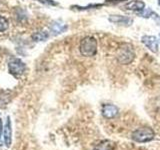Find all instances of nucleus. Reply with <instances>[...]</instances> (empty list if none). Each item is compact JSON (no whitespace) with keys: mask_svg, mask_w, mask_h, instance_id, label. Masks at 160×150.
Here are the masks:
<instances>
[{"mask_svg":"<svg viewBox=\"0 0 160 150\" xmlns=\"http://www.w3.org/2000/svg\"><path fill=\"white\" fill-rule=\"evenodd\" d=\"M154 136H155L154 131L149 127L138 128V129L135 130L131 135V137L134 141L140 142V143L151 141V140L154 138Z\"/></svg>","mask_w":160,"mask_h":150,"instance_id":"f03ea898","label":"nucleus"},{"mask_svg":"<svg viewBox=\"0 0 160 150\" xmlns=\"http://www.w3.org/2000/svg\"><path fill=\"white\" fill-rule=\"evenodd\" d=\"M32 37L35 41H44L48 37V35L45 32H36L35 34H33Z\"/></svg>","mask_w":160,"mask_h":150,"instance_id":"9b49d317","label":"nucleus"},{"mask_svg":"<svg viewBox=\"0 0 160 150\" xmlns=\"http://www.w3.org/2000/svg\"><path fill=\"white\" fill-rule=\"evenodd\" d=\"M2 145V142H1V139H0V146Z\"/></svg>","mask_w":160,"mask_h":150,"instance_id":"4468645a","label":"nucleus"},{"mask_svg":"<svg viewBox=\"0 0 160 150\" xmlns=\"http://www.w3.org/2000/svg\"><path fill=\"white\" fill-rule=\"evenodd\" d=\"M159 3H160V2H159Z\"/></svg>","mask_w":160,"mask_h":150,"instance_id":"2eb2a0df","label":"nucleus"},{"mask_svg":"<svg viewBox=\"0 0 160 150\" xmlns=\"http://www.w3.org/2000/svg\"><path fill=\"white\" fill-rule=\"evenodd\" d=\"M8 28V20L2 16H0V31L3 32Z\"/></svg>","mask_w":160,"mask_h":150,"instance_id":"f8f14e48","label":"nucleus"},{"mask_svg":"<svg viewBox=\"0 0 160 150\" xmlns=\"http://www.w3.org/2000/svg\"><path fill=\"white\" fill-rule=\"evenodd\" d=\"M109 20L111 22L114 23H118V24H130L132 22V20L128 18V17H125V16H119V15H114V16H110Z\"/></svg>","mask_w":160,"mask_h":150,"instance_id":"9d476101","label":"nucleus"},{"mask_svg":"<svg viewBox=\"0 0 160 150\" xmlns=\"http://www.w3.org/2000/svg\"><path fill=\"white\" fill-rule=\"evenodd\" d=\"M142 43L153 52H157L158 50V41L154 36H143Z\"/></svg>","mask_w":160,"mask_h":150,"instance_id":"0eeeda50","label":"nucleus"},{"mask_svg":"<svg viewBox=\"0 0 160 150\" xmlns=\"http://www.w3.org/2000/svg\"><path fill=\"white\" fill-rule=\"evenodd\" d=\"M118 114V108L112 104H106L102 107V115L104 118L111 119L117 116Z\"/></svg>","mask_w":160,"mask_h":150,"instance_id":"423d86ee","label":"nucleus"},{"mask_svg":"<svg viewBox=\"0 0 160 150\" xmlns=\"http://www.w3.org/2000/svg\"><path fill=\"white\" fill-rule=\"evenodd\" d=\"M3 124H2V120H1V118H0V135H1V133H2V131H3Z\"/></svg>","mask_w":160,"mask_h":150,"instance_id":"ddd939ff","label":"nucleus"},{"mask_svg":"<svg viewBox=\"0 0 160 150\" xmlns=\"http://www.w3.org/2000/svg\"><path fill=\"white\" fill-rule=\"evenodd\" d=\"M80 52L83 56H94L97 52V40L92 36L85 37L80 43Z\"/></svg>","mask_w":160,"mask_h":150,"instance_id":"f257e3e1","label":"nucleus"},{"mask_svg":"<svg viewBox=\"0 0 160 150\" xmlns=\"http://www.w3.org/2000/svg\"><path fill=\"white\" fill-rule=\"evenodd\" d=\"M125 7L129 10H133V11H143L145 8V3L139 0H134V1L128 2Z\"/></svg>","mask_w":160,"mask_h":150,"instance_id":"6e6552de","label":"nucleus"},{"mask_svg":"<svg viewBox=\"0 0 160 150\" xmlns=\"http://www.w3.org/2000/svg\"><path fill=\"white\" fill-rule=\"evenodd\" d=\"M116 145L110 140H103L94 147V150H114Z\"/></svg>","mask_w":160,"mask_h":150,"instance_id":"1a4fd4ad","label":"nucleus"},{"mask_svg":"<svg viewBox=\"0 0 160 150\" xmlns=\"http://www.w3.org/2000/svg\"><path fill=\"white\" fill-rule=\"evenodd\" d=\"M9 72L15 77H18L22 75L25 70V64L20 59H13L8 63Z\"/></svg>","mask_w":160,"mask_h":150,"instance_id":"20e7f679","label":"nucleus"},{"mask_svg":"<svg viewBox=\"0 0 160 150\" xmlns=\"http://www.w3.org/2000/svg\"><path fill=\"white\" fill-rule=\"evenodd\" d=\"M134 51L129 45H123L122 47H120L117 51V60L119 63L121 64H129L132 62L134 59Z\"/></svg>","mask_w":160,"mask_h":150,"instance_id":"7ed1b4c3","label":"nucleus"},{"mask_svg":"<svg viewBox=\"0 0 160 150\" xmlns=\"http://www.w3.org/2000/svg\"><path fill=\"white\" fill-rule=\"evenodd\" d=\"M3 136H4V143L7 147H10L12 139V128H11V121L10 117H7L6 124L3 128Z\"/></svg>","mask_w":160,"mask_h":150,"instance_id":"39448f33","label":"nucleus"}]
</instances>
